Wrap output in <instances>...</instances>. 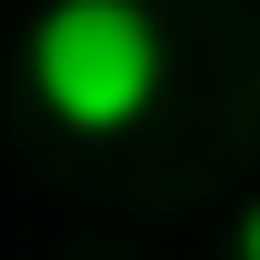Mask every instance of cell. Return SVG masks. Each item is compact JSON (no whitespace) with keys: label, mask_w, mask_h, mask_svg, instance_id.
<instances>
[{"label":"cell","mask_w":260,"mask_h":260,"mask_svg":"<svg viewBox=\"0 0 260 260\" xmlns=\"http://www.w3.org/2000/svg\"><path fill=\"white\" fill-rule=\"evenodd\" d=\"M240 260H260V200L240 210Z\"/></svg>","instance_id":"2"},{"label":"cell","mask_w":260,"mask_h":260,"mask_svg":"<svg viewBox=\"0 0 260 260\" xmlns=\"http://www.w3.org/2000/svg\"><path fill=\"white\" fill-rule=\"evenodd\" d=\"M160 80H170V50H160V20L140 0H50L30 20V90L80 140L150 120Z\"/></svg>","instance_id":"1"}]
</instances>
